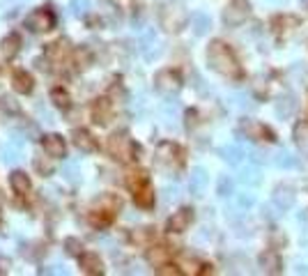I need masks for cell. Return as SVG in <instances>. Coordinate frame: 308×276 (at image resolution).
I'll list each match as a JSON object with an SVG mask.
<instances>
[{
	"label": "cell",
	"instance_id": "cell-1",
	"mask_svg": "<svg viewBox=\"0 0 308 276\" xmlns=\"http://www.w3.org/2000/svg\"><path fill=\"white\" fill-rule=\"evenodd\" d=\"M207 60L212 65L214 71H219L223 76H239V65H237V58L235 53L223 44V42H212L207 49Z\"/></svg>",
	"mask_w": 308,
	"mask_h": 276
},
{
	"label": "cell",
	"instance_id": "cell-2",
	"mask_svg": "<svg viewBox=\"0 0 308 276\" xmlns=\"http://www.w3.org/2000/svg\"><path fill=\"white\" fill-rule=\"evenodd\" d=\"M108 152L115 156V159H120V161H129V159H134L131 154H138V147H136L134 143L127 138V136L113 134L108 138Z\"/></svg>",
	"mask_w": 308,
	"mask_h": 276
},
{
	"label": "cell",
	"instance_id": "cell-3",
	"mask_svg": "<svg viewBox=\"0 0 308 276\" xmlns=\"http://www.w3.org/2000/svg\"><path fill=\"white\" fill-rule=\"evenodd\" d=\"M154 83H157V90L164 92V95H173L179 90L182 86V76L175 69H161L159 74L154 76Z\"/></svg>",
	"mask_w": 308,
	"mask_h": 276
},
{
	"label": "cell",
	"instance_id": "cell-4",
	"mask_svg": "<svg viewBox=\"0 0 308 276\" xmlns=\"http://www.w3.org/2000/svg\"><path fill=\"white\" fill-rule=\"evenodd\" d=\"M184 23H186V14L179 5H166L161 10V25L166 30H179Z\"/></svg>",
	"mask_w": 308,
	"mask_h": 276
},
{
	"label": "cell",
	"instance_id": "cell-5",
	"mask_svg": "<svg viewBox=\"0 0 308 276\" xmlns=\"http://www.w3.org/2000/svg\"><path fill=\"white\" fill-rule=\"evenodd\" d=\"M25 23H28L30 30H35V32L51 30L55 25V14L51 10H37L35 14H30L28 19H25Z\"/></svg>",
	"mask_w": 308,
	"mask_h": 276
},
{
	"label": "cell",
	"instance_id": "cell-6",
	"mask_svg": "<svg viewBox=\"0 0 308 276\" xmlns=\"http://www.w3.org/2000/svg\"><path fill=\"white\" fill-rule=\"evenodd\" d=\"M223 19H225L228 25L244 23V21L249 19V3H246V0H233V3L228 5V10H225Z\"/></svg>",
	"mask_w": 308,
	"mask_h": 276
},
{
	"label": "cell",
	"instance_id": "cell-7",
	"mask_svg": "<svg viewBox=\"0 0 308 276\" xmlns=\"http://www.w3.org/2000/svg\"><path fill=\"white\" fill-rule=\"evenodd\" d=\"M42 147H44V152L49 156H65L67 154V143H65V138L60 134H49V136H44L42 138Z\"/></svg>",
	"mask_w": 308,
	"mask_h": 276
},
{
	"label": "cell",
	"instance_id": "cell-8",
	"mask_svg": "<svg viewBox=\"0 0 308 276\" xmlns=\"http://www.w3.org/2000/svg\"><path fill=\"white\" fill-rule=\"evenodd\" d=\"M110 117H113V104H110L108 97H101L92 104V120L97 125H108Z\"/></svg>",
	"mask_w": 308,
	"mask_h": 276
},
{
	"label": "cell",
	"instance_id": "cell-9",
	"mask_svg": "<svg viewBox=\"0 0 308 276\" xmlns=\"http://www.w3.org/2000/svg\"><path fill=\"white\" fill-rule=\"evenodd\" d=\"M191 221H194V210L184 207V210L175 212V214L168 219V230L170 232H184L191 226Z\"/></svg>",
	"mask_w": 308,
	"mask_h": 276
},
{
	"label": "cell",
	"instance_id": "cell-10",
	"mask_svg": "<svg viewBox=\"0 0 308 276\" xmlns=\"http://www.w3.org/2000/svg\"><path fill=\"white\" fill-rule=\"evenodd\" d=\"M79 262H81V269H83L85 274H101V271H104V262H101V258L92 251L81 253Z\"/></svg>",
	"mask_w": 308,
	"mask_h": 276
},
{
	"label": "cell",
	"instance_id": "cell-11",
	"mask_svg": "<svg viewBox=\"0 0 308 276\" xmlns=\"http://www.w3.org/2000/svg\"><path fill=\"white\" fill-rule=\"evenodd\" d=\"M12 86H14V90L19 92V95H28V92H32V88H35V81H32V76L25 69H16L14 74H12Z\"/></svg>",
	"mask_w": 308,
	"mask_h": 276
},
{
	"label": "cell",
	"instance_id": "cell-12",
	"mask_svg": "<svg viewBox=\"0 0 308 276\" xmlns=\"http://www.w3.org/2000/svg\"><path fill=\"white\" fill-rule=\"evenodd\" d=\"M74 145L79 147L81 152H95L97 150V141L95 136L85 129H76L74 131Z\"/></svg>",
	"mask_w": 308,
	"mask_h": 276
},
{
	"label": "cell",
	"instance_id": "cell-13",
	"mask_svg": "<svg viewBox=\"0 0 308 276\" xmlns=\"http://www.w3.org/2000/svg\"><path fill=\"white\" fill-rule=\"evenodd\" d=\"M179 154H182V150L175 143H161L159 150H157V156H159L161 164H177Z\"/></svg>",
	"mask_w": 308,
	"mask_h": 276
},
{
	"label": "cell",
	"instance_id": "cell-14",
	"mask_svg": "<svg viewBox=\"0 0 308 276\" xmlns=\"http://www.w3.org/2000/svg\"><path fill=\"white\" fill-rule=\"evenodd\" d=\"M10 186H12V191H14V193H19V196H25L32 184H30V177L25 175L23 171H14V173L10 175Z\"/></svg>",
	"mask_w": 308,
	"mask_h": 276
},
{
	"label": "cell",
	"instance_id": "cell-15",
	"mask_svg": "<svg viewBox=\"0 0 308 276\" xmlns=\"http://www.w3.org/2000/svg\"><path fill=\"white\" fill-rule=\"evenodd\" d=\"M134 201L138 207H152L154 205V191H152V186H149V182L138 186V189H134Z\"/></svg>",
	"mask_w": 308,
	"mask_h": 276
},
{
	"label": "cell",
	"instance_id": "cell-16",
	"mask_svg": "<svg viewBox=\"0 0 308 276\" xmlns=\"http://www.w3.org/2000/svg\"><path fill=\"white\" fill-rule=\"evenodd\" d=\"M274 203L281 207V210H288V207H292L294 203V193L290 186H276V191H274Z\"/></svg>",
	"mask_w": 308,
	"mask_h": 276
},
{
	"label": "cell",
	"instance_id": "cell-17",
	"mask_svg": "<svg viewBox=\"0 0 308 276\" xmlns=\"http://www.w3.org/2000/svg\"><path fill=\"white\" fill-rule=\"evenodd\" d=\"M19 51H21V37L16 35V32H12V35H7L5 40H3V53H5L7 60H12Z\"/></svg>",
	"mask_w": 308,
	"mask_h": 276
},
{
	"label": "cell",
	"instance_id": "cell-18",
	"mask_svg": "<svg viewBox=\"0 0 308 276\" xmlns=\"http://www.w3.org/2000/svg\"><path fill=\"white\" fill-rule=\"evenodd\" d=\"M46 55H49V58H53V60H62V58H67V55H69V42H67V40H58L55 44H49Z\"/></svg>",
	"mask_w": 308,
	"mask_h": 276
},
{
	"label": "cell",
	"instance_id": "cell-19",
	"mask_svg": "<svg viewBox=\"0 0 308 276\" xmlns=\"http://www.w3.org/2000/svg\"><path fill=\"white\" fill-rule=\"evenodd\" d=\"M154 237H157V230H154V228H136V230L131 232V240L140 246H149L154 242Z\"/></svg>",
	"mask_w": 308,
	"mask_h": 276
},
{
	"label": "cell",
	"instance_id": "cell-20",
	"mask_svg": "<svg viewBox=\"0 0 308 276\" xmlns=\"http://www.w3.org/2000/svg\"><path fill=\"white\" fill-rule=\"evenodd\" d=\"M51 99H53V104L58 106V108H62V110H67L71 106L69 92H67L62 86H58V88H53V90H51Z\"/></svg>",
	"mask_w": 308,
	"mask_h": 276
},
{
	"label": "cell",
	"instance_id": "cell-21",
	"mask_svg": "<svg viewBox=\"0 0 308 276\" xmlns=\"http://www.w3.org/2000/svg\"><path fill=\"white\" fill-rule=\"evenodd\" d=\"M168 258H170L168 246H152V249L147 251V260L152 262V265H164Z\"/></svg>",
	"mask_w": 308,
	"mask_h": 276
},
{
	"label": "cell",
	"instance_id": "cell-22",
	"mask_svg": "<svg viewBox=\"0 0 308 276\" xmlns=\"http://www.w3.org/2000/svg\"><path fill=\"white\" fill-rule=\"evenodd\" d=\"M113 221V210H95L90 214V223L95 228H104Z\"/></svg>",
	"mask_w": 308,
	"mask_h": 276
},
{
	"label": "cell",
	"instance_id": "cell-23",
	"mask_svg": "<svg viewBox=\"0 0 308 276\" xmlns=\"http://www.w3.org/2000/svg\"><path fill=\"white\" fill-rule=\"evenodd\" d=\"M294 108H297L294 97H283V99L276 101V113H279V117H290L294 113Z\"/></svg>",
	"mask_w": 308,
	"mask_h": 276
},
{
	"label": "cell",
	"instance_id": "cell-24",
	"mask_svg": "<svg viewBox=\"0 0 308 276\" xmlns=\"http://www.w3.org/2000/svg\"><path fill=\"white\" fill-rule=\"evenodd\" d=\"M205 186H207V173H205L203 168H196L194 177H191V189H194L196 193H203Z\"/></svg>",
	"mask_w": 308,
	"mask_h": 276
},
{
	"label": "cell",
	"instance_id": "cell-25",
	"mask_svg": "<svg viewBox=\"0 0 308 276\" xmlns=\"http://www.w3.org/2000/svg\"><path fill=\"white\" fill-rule=\"evenodd\" d=\"M294 141H297V145L301 150H308V125L306 122H299L294 127Z\"/></svg>",
	"mask_w": 308,
	"mask_h": 276
},
{
	"label": "cell",
	"instance_id": "cell-26",
	"mask_svg": "<svg viewBox=\"0 0 308 276\" xmlns=\"http://www.w3.org/2000/svg\"><path fill=\"white\" fill-rule=\"evenodd\" d=\"M147 175H145V171H134V173H129V177H127V184H129V189L134 191V189H138V186H143V184H147Z\"/></svg>",
	"mask_w": 308,
	"mask_h": 276
},
{
	"label": "cell",
	"instance_id": "cell-27",
	"mask_svg": "<svg viewBox=\"0 0 308 276\" xmlns=\"http://www.w3.org/2000/svg\"><path fill=\"white\" fill-rule=\"evenodd\" d=\"M194 30L198 32V35H205V32L209 30V16L207 14L198 12V14L194 16Z\"/></svg>",
	"mask_w": 308,
	"mask_h": 276
},
{
	"label": "cell",
	"instance_id": "cell-28",
	"mask_svg": "<svg viewBox=\"0 0 308 276\" xmlns=\"http://www.w3.org/2000/svg\"><path fill=\"white\" fill-rule=\"evenodd\" d=\"M221 154H223L225 161H230V164H239V161H242V156H244V152L239 150L237 145H228V147H223V150H221Z\"/></svg>",
	"mask_w": 308,
	"mask_h": 276
},
{
	"label": "cell",
	"instance_id": "cell-29",
	"mask_svg": "<svg viewBox=\"0 0 308 276\" xmlns=\"http://www.w3.org/2000/svg\"><path fill=\"white\" fill-rule=\"evenodd\" d=\"M65 251L69 253V256L79 258L81 253H83V244H81V240H76V237H67V240H65Z\"/></svg>",
	"mask_w": 308,
	"mask_h": 276
},
{
	"label": "cell",
	"instance_id": "cell-30",
	"mask_svg": "<svg viewBox=\"0 0 308 276\" xmlns=\"http://www.w3.org/2000/svg\"><path fill=\"white\" fill-rule=\"evenodd\" d=\"M276 164L281 166V168H297L299 161L294 154H290V152H281L279 156H276Z\"/></svg>",
	"mask_w": 308,
	"mask_h": 276
},
{
	"label": "cell",
	"instance_id": "cell-31",
	"mask_svg": "<svg viewBox=\"0 0 308 276\" xmlns=\"http://www.w3.org/2000/svg\"><path fill=\"white\" fill-rule=\"evenodd\" d=\"M0 110H3V113H10V115H16V113H19V104H16L12 97H3V99H0Z\"/></svg>",
	"mask_w": 308,
	"mask_h": 276
},
{
	"label": "cell",
	"instance_id": "cell-32",
	"mask_svg": "<svg viewBox=\"0 0 308 276\" xmlns=\"http://www.w3.org/2000/svg\"><path fill=\"white\" fill-rule=\"evenodd\" d=\"M35 168H37V173H42V175H51V173H53V164H51L49 159H42V156L35 159Z\"/></svg>",
	"mask_w": 308,
	"mask_h": 276
},
{
	"label": "cell",
	"instance_id": "cell-33",
	"mask_svg": "<svg viewBox=\"0 0 308 276\" xmlns=\"http://www.w3.org/2000/svg\"><path fill=\"white\" fill-rule=\"evenodd\" d=\"M242 180L246 182V184H260V173L255 171V168H249V171H244V175H242Z\"/></svg>",
	"mask_w": 308,
	"mask_h": 276
},
{
	"label": "cell",
	"instance_id": "cell-34",
	"mask_svg": "<svg viewBox=\"0 0 308 276\" xmlns=\"http://www.w3.org/2000/svg\"><path fill=\"white\" fill-rule=\"evenodd\" d=\"M230 189H233V182H230L228 177H223V180L219 182V193H221V196H228Z\"/></svg>",
	"mask_w": 308,
	"mask_h": 276
},
{
	"label": "cell",
	"instance_id": "cell-35",
	"mask_svg": "<svg viewBox=\"0 0 308 276\" xmlns=\"http://www.w3.org/2000/svg\"><path fill=\"white\" fill-rule=\"evenodd\" d=\"M10 271V260L5 256H0V274H7Z\"/></svg>",
	"mask_w": 308,
	"mask_h": 276
},
{
	"label": "cell",
	"instance_id": "cell-36",
	"mask_svg": "<svg viewBox=\"0 0 308 276\" xmlns=\"http://www.w3.org/2000/svg\"><path fill=\"white\" fill-rule=\"evenodd\" d=\"M85 5H88V3H85V0H74V7H81V14H83L85 12ZM76 14H79V10H74Z\"/></svg>",
	"mask_w": 308,
	"mask_h": 276
},
{
	"label": "cell",
	"instance_id": "cell-37",
	"mask_svg": "<svg viewBox=\"0 0 308 276\" xmlns=\"http://www.w3.org/2000/svg\"><path fill=\"white\" fill-rule=\"evenodd\" d=\"M113 3H115V5H122V7H129L134 0H113Z\"/></svg>",
	"mask_w": 308,
	"mask_h": 276
}]
</instances>
